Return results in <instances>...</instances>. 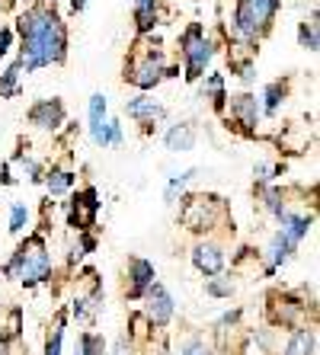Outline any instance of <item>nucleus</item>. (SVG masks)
Here are the masks:
<instances>
[{
	"mask_svg": "<svg viewBox=\"0 0 320 355\" xmlns=\"http://www.w3.org/2000/svg\"><path fill=\"white\" fill-rule=\"evenodd\" d=\"M23 49H19V64L23 71H39L49 64H61L67 49V33L65 23L51 7H29L17 23Z\"/></svg>",
	"mask_w": 320,
	"mask_h": 355,
	"instance_id": "nucleus-1",
	"label": "nucleus"
},
{
	"mask_svg": "<svg viewBox=\"0 0 320 355\" xmlns=\"http://www.w3.org/2000/svg\"><path fill=\"white\" fill-rule=\"evenodd\" d=\"M3 275L7 279H19L23 285H39L51 275V257L45 250V240L42 237H29L23 247L13 253L7 266H3Z\"/></svg>",
	"mask_w": 320,
	"mask_h": 355,
	"instance_id": "nucleus-2",
	"label": "nucleus"
},
{
	"mask_svg": "<svg viewBox=\"0 0 320 355\" xmlns=\"http://www.w3.org/2000/svg\"><path fill=\"white\" fill-rule=\"evenodd\" d=\"M279 10V0H237L234 19H230V33L240 42H256L269 29L272 17Z\"/></svg>",
	"mask_w": 320,
	"mask_h": 355,
	"instance_id": "nucleus-3",
	"label": "nucleus"
},
{
	"mask_svg": "<svg viewBox=\"0 0 320 355\" xmlns=\"http://www.w3.org/2000/svg\"><path fill=\"white\" fill-rule=\"evenodd\" d=\"M180 202H183L180 221L186 224L189 231H196V234L212 231L214 224L224 218V202L218 196H205V192H199V196H186V198H180Z\"/></svg>",
	"mask_w": 320,
	"mask_h": 355,
	"instance_id": "nucleus-4",
	"label": "nucleus"
},
{
	"mask_svg": "<svg viewBox=\"0 0 320 355\" xmlns=\"http://www.w3.org/2000/svg\"><path fill=\"white\" fill-rule=\"evenodd\" d=\"M180 45H183V61H186V80H199V77L205 74V67L212 64V58H214L212 42L205 39L202 26L192 23L186 33H183Z\"/></svg>",
	"mask_w": 320,
	"mask_h": 355,
	"instance_id": "nucleus-5",
	"label": "nucleus"
},
{
	"mask_svg": "<svg viewBox=\"0 0 320 355\" xmlns=\"http://www.w3.org/2000/svg\"><path fill=\"white\" fill-rule=\"evenodd\" d=\"M167 77V67H164V51L160 49H148L144 55H135L125 67V80L135 83L138 90H151L157 83Z\"/></svg>",
	"mask_w": 320,
	"mask_h": 355,
	"instance_id": "nucleus-6",
	"label": "nucleus"
},
{
	"mask_svg": "<svg viewBox=\"0 0 320 355\" xmlns=\"http://www.w3.org/2000/svg\"><path fill=\"white\" fill-rule=\"evenodd\" d=\"M96 211H99V192L93 189V186H87V189H81L74 198H71V227H77V234L81 231H90L93 224H96Z\"/></svg>",
	"mask_w": 320,
	"mask_h": 355,
	"instance_id": "nucleus-7",
	"label": "nucleus"
},
{
	"mask_svg": "<svg viewBox=\"0 0 320 355\" xmlns=\"http://www.w3.org/2000/svg\"><path fill=\"white\" fill-rule=\"evenodd\" d=\"M144 320H148L151 327H167V323L173 320V297L160 282H154V285L144 291Z\"/></svg>",
	"mask_w": 320,
	"mask_h": 355,
	"instance_id": "nucleus-8",
	"label": "nucleus"
},
{
	"mask_svg": "<svg viewBox=\"0 0 320 355\" xmlns=\"http://www.w3.org/2000/svg\"><path fill=\"white\" fill-rule=\"evenodd\" d=\"M224 247L221 243H212V240H202V243H196L192 247V266H196L202 275H208V279H214V275L224 272Z\"/></svg>",
	"mask_w": 320,
	"mask_h": 355,
	"instance_id": "nucleus-9",
	"label": "nucleus"
},
{
	"mask_svg": "<svg viewBox=\"0 0 320 355\" xmlns=\"http://www.w3.org/2000/svg\"><path fill=\"white\" fill-rule=\"evenodd\" d=\"M65 103L61 99H39L33 109H29V122L35 125V128H42V132H55V128H61L65 125Z\"/></svg>",
	"mask_w": 320,
	"mask_h": 355,
	"instance_id": "nucleus-10",
	"label": "nucleus"
},
{
	"mask_svg": "<svg viewBox=\"0 0 320 355\" xmlns=\"http://www.w3.org/2000/svg\"><path fill=\"white\" fill-rule=\"evenodd\" d=\"M272 301L276 304H269V320L276 323V327H298L301 323V314H304V301H298V297L292 295H272ZM301 330V327H298Z\"/></svg>",
	"mask_w": 320,
	"mask_h": 355,
	"instance_id": "nucleus-11",
	"label": "nucleus"
},
{
	"mask_svg": "<svg viewBox=\"0 0 320 355\" xmlns=\"http://www.w3.org/2000/svg\"><path fill=\"white\" fill-rule=\"evenodd\" d=\"M128 297L132 301H138V297H144V291L154 285L157 272H154V263L151 259H141V257H132L128 259Z\"/></svg>",
	"mask_w": 320,
	"mask_h": 355,
	"instance_id": "nucleus-12",
	"label": "nucleus"
},
{
	"mask_svg": "<svg viewBox=\"0 0 320 355\" xmlns=\"http://www.w3.org/2000/svg\"><path fill=\"white\" fill-rule=\"evenodd\" d=\"M260 116H263V109H260V99L256 96L240 93V96L230 99V119L244 125V132H253L256 122H260Z\"/></svg>",
	"mask_w": 320,
	"mask_h": 355,
	"instance_id": "nucleus-13",
	"label": "nucleus"
},
{
	"mask_svg": "<svg viewBox=\"0 0 320 355\" xmlns=\"http://www.w3.org/2000/svg\"><path fill=\"white\" fill-rule=\"evenodd\" d=\"M164 144H167V150H173V154H186V150H192L196 148V125H189V122L170 125L167 135H164Z\"/></svg>",
	"mask_w": 320,
	"mask_h": 355,
	"instance_id": "nucleus-14",
	"label": "nucleus"
},
{
	"mask_svg": "<svg viewBox=\"0 0 320 355\" xmlns=\"http://www.w3.org/2000/svg\"><path fill=\"white\" fill-rule=\"evenodd\" d=\"M125 112H128V119H135V122H141V125H151L154 119L167 116V109L160 106V103H154V99H148V96L128 99V103H125Z\"/></svg>",
	"mask_w": 320,
	"mask_h": 355,
	"instance_id": "nucleus-15",
	"label": "nucleus"
},
{
	"mask_svg": "<svg viewBox=\"0 0 320 355\" xmlns=\"http://www.w3.org/2000/svg\"><path fill=\"white\" fill-rule=\"evenodd\" d=\"M295 250H298V243H292V240L279 231L276 237H272V243H269V266H266V272L272 275L276 269H282V266L292 259V253H295Z\"/></svg>",
	"mask_w": 320,
	"mask_h": 355,
	"instance_id": "nucleus-16",
	"label": "nucleus"
},
{
	"mask_svg": "<svg viewBox=\"0 0 320 355\" xmlns=\"http://www.w3.org/2000/svg\"><path fill=\"white\" fill-rule=\"evenodd\" d=\"M314 346H317V333L308 330V327H301V330H295L292 336H288L282 355H314Z\"/></svg>",
	"mask_w": 320,
	"mask_h": 355,
	"instance_id": "nucleus-17",
	"label": "nucleus"
},
{
	"mask_svg": "<svg viewBox=\"0 0 320 355\" xmlns=\"http://www.w3.org/2000/svg\"><path fill=\"white\" fill-rule=\"evenodd\" d=\"M279 221H282L279 231L285 234L292 243H301V240L308 237V231H311V218H308V215H292V211H285Z\"/></svg>",
	"mask_w": 320,
	"mask_h": 355,
	"instance_id": "nucleus-18",
	"label": "nucleus"
},
{
	"mask_svg": "<svg viewBox=\"0 0 320 355\" xmlns=\"http://www.w3.org/2000/svg\"><path fill=\"white\" fill-rule=\"evenodd\" d=\"M99 301H103V291H93V295H77L74 297V317L81 323H90L93 320V314L99 311Z\"/></svg>",
	"mask_w": 320,
	"mask_h": 355,
	"instance_id": "nucleus-19",
	"label": "nucleus"
},
{
	"mask_svg": "<svg viewBox=\"0 0 320 355\" xmlns=\"http://www.w3.org/2000/svg\"><path fill=\"white\" fill-rule=\"evenodd\" d=\"M196 176H199L196 166H189V170H183V173L170 176V182H167V189H164V202H167V205H176V198L183 196V189L189 186V180H196Z\"/></svg>",
	"mask_w": 320,
	"mask_h": 355,
	"instance_id": "nucleus-20",
	"label": "nucleus"
},
{
	"mask_svg": "<svg viewBox=\"0 0 320 355\" xmlns=\"http://www.w3.org/2000/svg\"><path fill=\"white\" fill-rule=\"evenodd\" d=\"M285 93H288V83H285V80H272L269 87L263 90V99H266V103H263L260 109H263L266 116H276V112H279V106L285 103Z\"/></svg>",
	"mask_w": 320,
	"mask_h": 355,
	"instance_id": "nucleus-21",
	"label": "nucleus"
},
{
	"mask_svg": "<svg viewBox=\"0 0 320 355\" xmlns=\"http://www.w3.org/2000/svg\"><path fill=\"white\" fill-rule=\"evenodd\" d=\"M298 42H301V49H308V51H317V49H320L317 13H311V19H304V23L298 26Z\"/></svg>",
	"mask_w": 320,
	"mask_h": 355,
	"instance_id": "nucleus-22",
	"label": "nucleus"
},
{
	"mask_svg": "<svg viewBox=\"0 0 320 355\" xmlns=\"http://www.w3.org/2000/svg\"><path fill=\"white\" fill-rule=\"evenodd\" d=\"M135 19L141 33H151L157 23V0H135Z\"/></svg>",
	"mask_w": 320,
	"mask_h": 355,
	"instance_id": "nucleus-23",
	"label": "nucleus"
},
{
	"mask_svg": "<svg viewBox=\"0 0 320 355\" xmlns=\"http://www.w3.org/2000/svg\"><path fill=\"white\" fill-rule=\"evenodd\" d=\"M45 186H49L51 196H65V192L74 186V173L65 170V166H58V170H51V173L45 176Z\"/></svg>",
	"mask_w": 320,
	"mask_h": 355,
	"instance_id": "nucleus-24",
	"label": "nucleus"
},
{
	"mask_svg": "<svg viewBox=\"0 0 320 355\" xmlns=\"http://www.w3.org/2000/svg\"><path fill=\"white\" fill-rule=\"evenodd\" d=\"M19 74H23V64H19V58H17L3 74H0V96H17L19 93Z\"/></svg>",
	"mask_w": 320,
	"mask_h": 355,
	"instance_id": "nucleus-25",
	"label": "nucleus"
},
{
	"mask_svg": "<svg viewBox=\"0 0 320 355\" xmlns=\"http://www.w3.org/2000/svg\"><path fill=\"white\" fill-rule=\"evenodd\" d=\"M202 96L212 99L214 109H224V99H228V96H224V77L221 74H212V77H208V80L202 83Z\"/></svg>",
	"mask_w": 320,
	"mask_h": 355,
	"instance_id": "nucleus-26",
	"label": "nucleus"
},
{
	"mask_svg": "<svg viewBox=\"0 0 320 355\" xmlns=\"http://www.w3.org/2000/svg\"><path fill=\"white\" fill-rule=\"evenodd\" d=\"M77 355H106L103 336H96V333H81V339H77Z\"/></svg>",
	"mask_w": 320,
	"mask_h": 355,
	"instance_id": "nucleus-27",
	"label": "nucleus"
},
{
	"mask_svg": "<svg viewBox=\"0 0 320 355\" xmlns=\"http://www.w3.org/2000/svg\"><path fill=\"white\" fill-rule=\"evenodd\" d=\"M13 164H17L19 170H23L26 180H33V182H39V180H42V166H39V160H35V157H26V154H17V157H13Z\"/></svg>",
	"mask_w": 320,
	"mask_h": 355,
	"instance_id": "nucleus-28",
	"label": "nucleus"
},
{
	"mask_svg": "<svg viewBox=\"0 0 320 355\" xmlns=\"http://www.w3.org/2000/svg\"><path fill=\"white\" fill-rule=\"evenodd\" d=\"M205 295L208 297H230V295H234V282H230V279H218V275H214V279L205 282Z\"/></svg>",
	"mask_w": 320,
	"mask_h": 355,
	"instance_id": "nucleus-29",
	"label": "nucleus"
},
{
	"mask_svg": "<svg viewBox=\"0 0 320 355\" xmlns=\"http://www.w3.org/2000/svg\"><path fill=\"white\" fill-rule=\"evenodd\" d=\"M263 198H266V208H269L276 218H282L288 211V208H285V196H282V189H276V186H272V189H263Z\"/></svg>",
	"mask_w": 320,
	"mask_h": 355,
	"instance_id": "nucleus-30",
	"label": "nucleus"
},
{
	"mask_svg": "<svg viewBox=\"0 0 320 355\" xmlns=\"http://www.w3.org/2000/svg\"><path fill=\"white\" fill-rule=\"evenodd\" d=\"M26 221H29V208L23 202H13L10 205V234H19L26 227Z\"/></svg>",
	"mask_w": 320,
	"mask_h": 355,
	"instance_id": "nucleus-31",
	"label": "nucleus"
},
{
	"mask_svg": "<svg viewBox=\"0 0 320 355\" xmlns=\"http://www.w3.org/2000/svg\"><path fill=\"white\" fill-rule=\"evenodd\" d=\"M61 343H65V314L58 317L55 330H51L49 343H45V355H61Z\"/></svg>",
	"mask_w": 320,
	"mask_h": 355,
	"instance_id": "nucleus-32",
	"label": "nucleus"
},
{
	"mask_svg": "<svg viewBox=\"0 0 320 355\" xmlns=\"http://www.w3.org/2000/svg\"><path fill=\"white\" fill-rule=\"evenodd\" d=\"M103 119H106V96H103V93H93L90 96V125L103 122Z\"/></svg>",
	"mask_w": 320,
	"mask_h": 355,
	"instance_id": "nucleus-33",
	"label": "nucleus"
},
{
	"mask_svg": "<svg viewBox=\"0 0 320 355\" xmlns=\"http://www.w3.org/2000/svg\"><path fill=\"white\" fill-rule=\"evenodd\" d=\"M183 355H212V346H205V339H186Z\"/></svg>",
	"mask_w": 320,
	"mask_h": 355,
	"instance_id": "nucleus-34",
	"label": "nucleus"
},
{
	"mask_svg": "<svg viewBox=\"0 0 320 355\" xmlns=\"http://www.w3.org/2000/svg\"><path fill=\"white\" fill-rule=\"evenodd\" d=\"M10 45H13V29H7V26H3V29H0V58L10 51Z\"/></svg>",
	"mask_w": 320,
	"mask_h": 355,
	"instance_id": "nucleus-35",
	"label": "nucleus"
},
{
	"mask_svg": "<svg viewBox=\"0 0 320 355\" xmlns=\"http://www.w3.org/2000/svg\"><path fill=\"white\" fill-rule=\"evenodd\" d=\"M87 3H90V0H71V10H74V13H81Z\"/></svg>",
	"mask_w": 320,
	"mask_h": 355,
	"instance_id": "nucleus-36",
	"label": "nucleus"
},
{
	"mask_svg": "<svg viewBox=\"0 0 320 355\" xmlns=\"http://www.w3.org/2000/svg\"><path fill=\"white\" fill-rule=\"evenodd\" d=\"M0 355H7V339H0Z\"/></svg>",
	"mask_w": 320,
	"mask_h": 355,
	"instance_id": "nucleus-37",
	"label": "nucleus"
},
{
	"mask_svg": "<svg viewBox=\"0 0 320 355\" xmlns=\"http://www.w3.org/2000/svg\"><path fill=\"white\" fill-rule=\"evenodd\" d=\"M164 355H173V352H164Z\"/></svg>",
	"mask_w": 320,
	"mask_h": 355,
	"instance_id": "nucleus-38",
	"label": "nucleus"
}]
</instances>
